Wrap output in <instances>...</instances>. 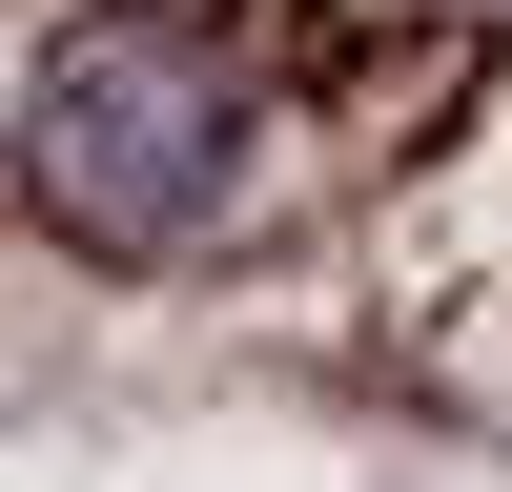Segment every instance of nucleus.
<instances>
[{
  "label": "nucleus",
  "mask_w": 512,
  "mask_h": 492,
  "mask_svg": "<svg viewBox=\"0 0 512 492\" xmlns=\"http://www.w3.org/2000/svg\"><path fill=\"white\" fill-rule=\"evenodd\" d=\"M21 185L62 246H103V267H164V246L226 226L246 185V103L226 62H205L185 21H144V0H103V21H62L21 62Z\"/></svg>",
  "instance_id": "obj_1"
}]
</instances>
